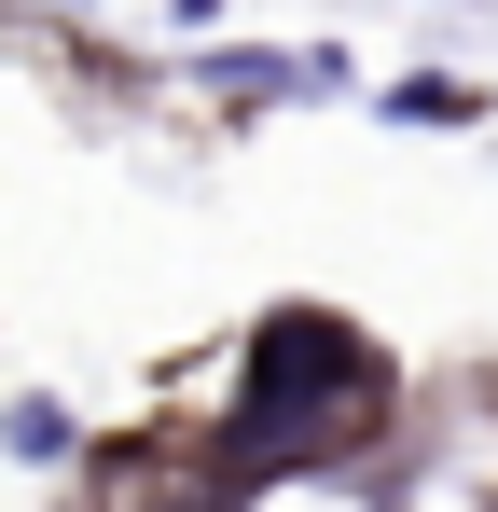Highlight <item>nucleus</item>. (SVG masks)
Instances as JSON below:
<instances>
[{"mask_svg":"<svg viewBox=\"0 0 498 512\" xmlns=\"http://www.w3.org/2000/svg\"><path fill=\"white\" fill-rule=\"evenodd\" d=\"M208 14H222V0H166V42H194V28H208Z\"/></svg>","mask_w":498,"mask_h":512,"instance_id":"4","label":"nucleus"},{"mask_svg":"<svg viewBox=\"0 0 498 512\" xmlns=\"http://www.w3.org/2000/svg\"><path fill=\"white\" fill-rule=\"evenodd\" d=\"M0 457H14V471H83V416L56 388H14V402H0Z\"/></svg>","mask_w":498,"mask_h":512,"instance_id":"2","label":"nucleus"},{"mask_svg":"<svg viewBox=\"0 0 498 512\" xmlns=\"http://www.w3.org/2000/svg\"><path fill=\"white\" fill-rule=\"evenodd\" d=\"M388 125H485V84L471 70H402V84H374Z\"/></svg>","mask_w":498,"mask_h":512,"instance_id":"3","label":"nucleus"},{"mask_svg":"<svg viewBox=\"0 0 498 512\" xmlns=\"http://www.w3.org/2000/svg\"><path fill=\"white\" fill-rule=\"evenodd\" d=\"M56 14H97V0H56Z\"/></svg>","mask_w":498,"mask_h":512,"instance_id":"5","label":"nucleus"},{"mask_svg":"<svg viewBox=\"0 0 498 512\" xmlns=\"http://www.w3.org/2000/svg\"><path fill=\"white\" fill-rule=\"evenodd\" d=\"M388 443H402V360L346 305H263L236 374H222V416H208V443L180 471H194V499L249 512L277 485H346Z\"/></svg>","mask_w":498,"mask_h":512,"instance_id":"1","label":"nucleus"}]
</instances>
